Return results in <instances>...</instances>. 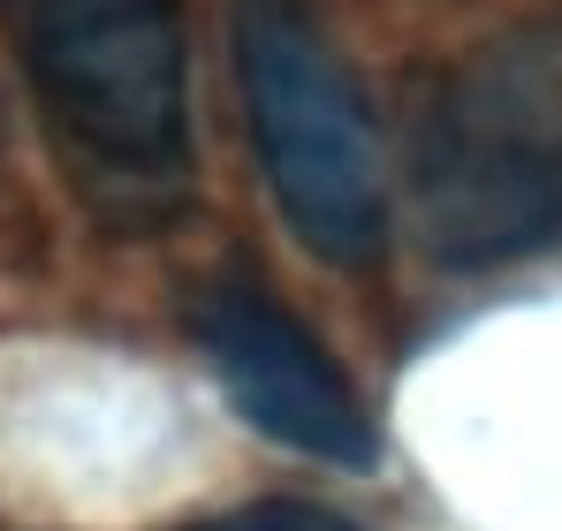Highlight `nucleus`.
Instances as JSON below:
<instances>
[{
    "mask_svg": "<svg viewBox=\"0 0 562 531\" xmlns=\"http://www.w3.org/2000/svg\"><path fill=\"white\" fill-rule=\"evenodd\" d=\"M198 342L213 357L228 403L267 441L327 455V463H373V418L358 410L350 380L267 289H213L198 304Z\"/></svg>",
    "mask_w": 562,
    "mask_h": 531,
    "instance_id": "4",
    "label": "nucleus"
},
{
    "mask_svg": "<svg viewBox=\"0 0 562 531\" xmlns=\"http://www.w3.org/2000/svg\"><path fill=\"white\" fill-rule=\"evenodd\" d=\"M23 61L38 106L106 213L145 221L190 176V69L176 0H31Z\"/></svg>",
    "mask_w": 562,
    "mask_h": 531,
    "instance_id": "2",
    "label": "nucleus"
},
{
    "mask_svg": "<svg viewBox=\"0 0 562 531\" xmlns=\"http://www.w3.org/2000/svg\"><path fill=\"white\" fill-rule=\"evenodd\" d=\"M198 531H358V524L335 517V509H319V501H251V509L213 517V524H198Z\"/></svg>",
    "mask_w": 562,
    "mask_h": 531,
    "instance_id": "5",
    "label": "nucleus"
},
{
    "mask_svg": "<svg viewBox=\"0 0 562 531\" xmlns=\"http://www.w3.org/2000/svg\"><path fill=\"white\" fill-rule=\"evenodd\" d=\"M236 77L281 221L327 266H366L387 228L380 145L304 0H236Z\"/></svg>",
    "mask_w": 562,
    "mask_h": 531,
    "instance_id": "3",
    "label": "nucleus"
},
{
    "mask_svg": "<svg viewBox=\"0 0 562 531\" xmlns=\"http://www.w3.org/2000/svg\"><path fill=\"white\" fill-rule=\"evenodd\" d=\"M411 205L441 266H509L562 236V23H517L434 84Z\"/></svg>",
    "mask_w": 562,
    "mask_h": 531,
    "instance_id": "1",
    "label": "nucleus"
},
{
    "mask_svg": "<svg viewBox=\"0 0 562 531\" xmlns=\"http://www.w3.org/2000/svg\"><path fill=\"white\" fill-rule=\"evenodd\" d=\"M0 137H8V114H0Z\"/></svg>",
    "mask_w": 562,
    "mask_h": 531,
    "instance_id": "6",
    "label": "nucleus"
}]
</instances>
